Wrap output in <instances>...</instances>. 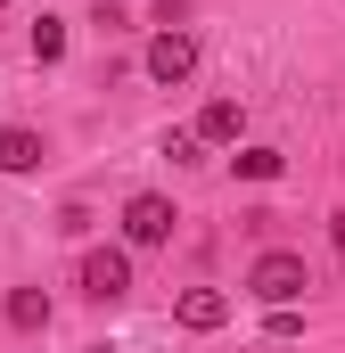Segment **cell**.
<instances>
[{
	"label": "cell",
	"instance_id": "1",
	"mask_svg": "<svg viewBox=\"0 0 345 353\" xmlns=\"http://www.w3.org/2000/svg\"><path fill=\"white\" fill-rule=\"evenodd\" d=\"M247 296H263V304H296V296H304V255H288V247H263L255 271H247Z\"/></svg>",
	"mask_w": 345,
	"mask_h": 353
},
{
	"label": "cell",
	"instance_id": "2",
	"mask_svg": "<svg viewBox=\"0 0 345 353\" xmlns=\"http://www.w3.org/2000/svg\"><path fill=\"white\" fill-rule=\"evenodd\" d=\"M172 197L165 189H140V197H124V247H165L172 239Z\"/></svg>",
	"mask_w": 345,
	"mask_h": 353
},
{
	"label": "cell",
	"instance_id": "3",
	"mask_svg": "<svg viewBox=\"0 0 345 353\" xmlns=\"http://www.w3.org/2000/svg\"><path fill=\"white\" fill-rule=\"evenodd\" d=\"M140 66H148V83H189V74H197V41H189L181 25H157V41H148Z\"/></svg>",
	"mask_w": 345,
	"mask_h": 353
},
{
	"label": "cell",
	"instance_id": "4",
	"mask_svg": "<svg viewBox=\"0 0 345 353\" xmlns=\"http://www.w3.org/2000/svg\"><path fill=\"white\" fill-rule=\"evenodd\" d=\"M132 288V247H90L83 255V296L90 304H115Z\"/></svg>",
	"mask_w": 345,
	"mask_h": 353
},
{
	"label": "cell",
	"instance_id": "5",
	"mask_svg": "<svg viewBox=\"0 0 345 353\" xmlns=\"http://www.w3.org/2000/svg\"><path fill=\"white\" fill-rule=\"evenodd\" d=\"M172 321L206 337V329H222V321H230V296H222V288H181V296H172Z\"/></svg>",
	"mask_w": 345,
	"mask_h": 353
},
{
	"label": "cell",
	"instance_id": "6",
	"mask_svg": "<svg viewBox=\"0 0 345 353\" xmlns=\"http://www.w3.org/2000/svg\"><path fill=\"white\" fill-rule=\"evenodd\" d=\"M189 132H197V140H206V148H230V140H239V132H247V107H239V99H206V107H197V123H189Z\"/></svg>",
	"mask_w": 345,
	"mask_h": 353
},
{
	"label": "cell",
	"instance_id": "7",
	"mask_svg": "<svg viewBox=\"0 0 345 353\" xmlns=\"http://www.w3.org/2000/svg\"><path fill=\"white\" fill-rule=\"evenodd\" d=\"M41 157H50V140L33 123H0V173H41Z\"/></svg>",
	"mask_w": 345,
	"mask_h": 353
},
{
	"label": "cell",
	"instance_id": "8",
	"mask_svg": "<svg viewBox=\"0 0 345 353\" xmlns=\"http://www.w3.org/2000/svg\"><path fill=\"white\" fill-rule=\"evenodd\" d=\"M8 329L41 337V329H50V296H41V288H17V296H8Z\"/></svg>",
	"mask_w": 345,
	"mask_h": 353
},
{
	"label": "cell",
	"instance_id": "9",
	"mask_svg": "<svg viewBox=\"0 0 345 353\" xmlns=\"http://www.w3.org/2000/svg\"><path fill=\"white\" fill-rule=\"evenodd\" d=\"M230 173H239V181H279V173H288V157L255 140V148H239V157H230Z\"/></svg>",
	"mask_w": 345,
	"mask_h": 353
},
{
	"label": "cell",
	"instance_id": "10",
	"mask_svg": "<svg viewBox=\"0 0 345 353\" xmlns=\"http://www.w3.org/2000/svg\"><path fill=\"white\" fill-rule=\"evenodd\" d=\"M66 58V17H41L33 25V66H58Z\"/></svg>",
	"mask_w": 345,
	"mask_h": 353
},
{
	"label": "cell",
	"instance_id": "11",
	"mask_svg": "<svg viewBox=\"0 0 345 353\" xmlns=\"http://www.w3.org/2000/svg\"><path fill=\"white\" fill-rule=\"evenodd\" d=\"M165 157L172 165H206V140L197 132H165Z\"/></svg>",
	"mask_w": 345,
	"mask_h": 353
},
{
	"label": "cell",
	"instance_id": "12",
	"mask_svg": "<svg viewBox=\"0 0 345 353\" xmlns=\"http://www.w3.org/2000/svg\"><path fill=\"white\" fill-rule=\"evenodd\" d=\"M271 337H304V312L296 304H271Z\"/></svg>",
	"mask_w": 345,
	"mask_h": 353
},
{
	"label": "cell",
	"instance_id": "13",
	"mask_svg": "<svg viewBox=\"0 0 345 353\" xmlns=\"http://www.w3.org/2000/svg\"><path fill=\"white\" fill-rule=\"evenodd\" d=\"M329 247H337V263H345V214H329Z\"/></svg>",
	"mask_w": 345,
	"mask_h": 353
},
{
	"label": "cell",
	"instance_id": "14",
	"mask_svg": "<svg viewBox=\"0 0 345 353\" xmlns=\"http://www.w3.org/2000/svg\"><path fill=\"white\" fill-rule=\"evenodd\" d=\"M0 8H8V0H0Z\"/></svg>",
	"mask_w": 345,
	"mask_h": 353
}]
</instances>
